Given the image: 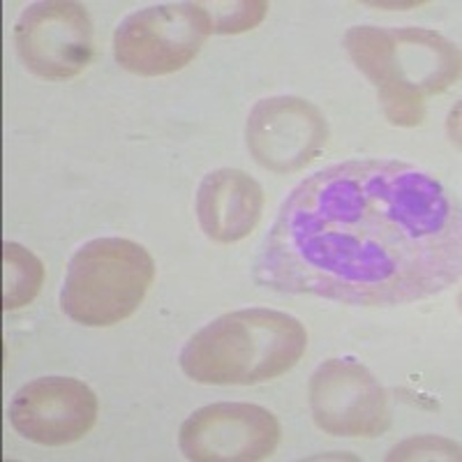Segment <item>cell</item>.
Listing matches in <instances>:
<instances>
[{
    "label": "cell",
    "mask_w": 462,
    "mask_h": 462,
    "mask_svg": "<svg viewBox=\"0 0 462 462\" xmlns=\"http://www.w3.org/2000/svg\"><path fill=\"white\" fill-rule=\"evenodd\" d=\"M462 273L460 206L398 160H349L300 180L254 262L262 287L346 305H402Z\"/></svg>",
    "instance_id": "obj_1"
},
{
    "label": "cell",
    "mask_w": 462,
    "mask_h": 462,
    "mask_svg": "<svg viewBox=\"0 0 462 462\" xmlns=\"http://www.w3.org/2000/svg\"><path fill=\"white\" fill-rule=\"evenodd\" d=\"M342 47L377 88L393 125L414 127L426 118V97L451 88L460 77V49L428 28L354 26Z\"/></svg>",
    "instance_id": "obj_2"
},
{
    "label": "cell",
    "mask_w": 462,
    "mask_h": 462,
    "mask_svg": "<svg viewBox=\"0 0 462 462\" xmlns=\"http://www.w3.org/2000/svg\"><path fill=\"white\" fill-rule=\"evenodd\" d=\"M308 346L296 317L268 308L229 312L189 337L180 370L192 382L213 386H250L291 370Z\"/></svg>",
    "instance_id": "obj_3"
},
{
    "label": "cell",
    "mask_w": 462,
    "mask_h": 462,
    "mask_svg": "<svg viewBox=\"0 0 462 462\" xmlns=\"http://www.w3.org/2000/svg\"><path fill=\"white\" fill-rule=\"evenodd\" d=\"M155 280V262L127 238H95L69 259L60 308L77 324L114 326L142 305Z\"/></svg>",
    "instance_id": "obj_4"
},
{
    "label": "cell",
    "mask_w": 462,
    "mask_h": 462,
    "mask_svg": "<svg viewBox=\"0 0 462 462\" xmlns=\"http://www.w3.org/2000/svg\"><path fill=\"white\" fill-rule=\"evenodd\" d=\"M210 32V16L201 3L143 7L116 28V63L142 77L179 72L201 51Z\"/></svg>",
    "instance_id": "obj_5"
},
{
    "label": "cell",
    "mask_w": 462,
    "mask_h": 462,
    "mask_svg": "<svg viewBox=\"0 0 462 462\" xmlns=\"http://www.w3.org/2000/svg\"><path fill=\"white\" fill-rule=\"evenodd\" d=\"M16 51L32 74L65 81L93 58V23L79 3L42 0L22 12L14 26Z\"/></svg>",
    "instance_id": "obj_6"
},
{
    "label": "cell",
    "mask_w": 462,
    "mask_h": 462,
    "mask_svg": "<svg viewBox=\"0 0 462 462\" xmlns=\"http://www.w3.org/2000/svg\"><path fill=\"white\" fill-rule=\"evenodd\" d=\"M280 423L259 404L216 402L188 416L179 447L195 462H254L273 456Z\"/></svg>",
    "instance_id": "obj_7"
},
{
    "label": "cell",
    "mask_w": 462,
    "mask_h": 462,
    "mask_svg": "<svg viewBox=\"0 0 462 462\" xmlns=\"http://www.w3.org/2000/svg\"><path fill=\"white\" fill-rule=\"evenodd\" d=\"M310 410L317 426L336 437H377L391 420L386 393L354 358H331L315 370Z\"/></svg>",
    "instance_id": "obj_8"
},
{
    "label": "cell",
    "mask_w": 462,
    "mask_h": 462,
    "mask_svg": "<svg viewBox=\"0 0 462 462\" xmlns=\"http://www.w3.org/2000/svg\"><path fill=\"white\" fill-rule=\"evenodd\" d=\"M247 148L263 169L294 173L310 164L328 139V123L317 105L294 95L257 102L247 116Z\"/></svg>",
    "instance_id": "obj_9"
},
{
    "label": "cell",
    "mask_w": 462,
    "mask_h": 462,
    "mask_svg": "<svg viewBox=\"0 0 462 462\" xmlns=\"http://www.w3.org/2000/svg\"><path fill=\"white\" fill-rule=\"evenodd\" d=\"M97 420V398L72 377H40L23 383L10 402V423L28 441L65 447L88 435Z\"/></svg>",
    "instance_id": "obj_10"
},
{
    "label": "cell",
    "mask_w": 462,
    "mask_h": 462,
    "mask_svg": "<svg viewBox=\"0 0 462 462\" xmlns=\"http://www.w3.org/2000/svg\"><path fill=\"white\" fill-rule=\"evenodd\" d=\"M197 217L216 243H238L262 220V185L241 169H216L197 189Z\"/></svg>",
    "instance_id": "obj_11"
},
{
    "label": "cell",
    "mask_w": 462,
    "mask_h": 462,
    "mask_svg": "<svg viewBox=\"0 0 462 462\" xmlns=\"http://www.w3.org/2000/svg\"><path fill=\"white\" fill-rule=\"evenodd\" d=\"M44 282L42 262L19 243L3 245V308L19 310L31 303Z\"/></svg>",
    "instance_id": "obj_12"
},
{
    "label": "cell",
    "mask_w": 462,
    "mask_h": 462,
    "mask_svg": "<svg viewBox=\"0 0 462 462\" xmlns=\"http://www.w3.org/2000/svg\"><path fill=\"white\" fill-rule=\"evenodd\" d=\"M210 16L213 32H245L257 28L268 12L263 0H241V3H201Z\"/></svg>",
    "instance_id": "obj_13"
},
{
    "label": "cell",
    "mask_w": 462,
    "mask_h": 462,
    "mask_svg": "<svg viewBox=\"0 0 462 462\" xmlns=\"http://www.w3.org/2000/svg\"><path fill=\"white\" fill-rule=\"evenodd\" d=\"M389 460H460V447L444 437H411L391 451Z\"/></svg>",
    "instance_id": "obj_14"
}]
</instances>
